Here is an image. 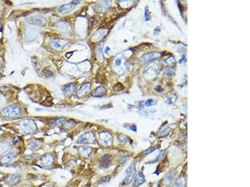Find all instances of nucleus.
Here are the masks:
<instances>
[{
	"label": "nucleus",
	"instance_id": "1",
	"mask_svg": "<svg viewBox=\"0 0 250 187\" xmlns=\"http://www.w3.org/2000/svg\"><path fill=\"white\" fill-rule=\"evenodd\" d=\"M19 132L24 134H31L37 130L36 124L31 120H23L18 124Z\"/></svg>",
	"mask_w": 250,
	"mask_h": 187
},
{
	"label": "nucleus",
	"instance_id": "2",
	"mask_svg": "<svg viewBox=\"0 0 250 187\" xmlns=\"http://www.w3.org/2000/svg\"><path fill=\"white\" fill-rule=\"evenodd\" d=\"M1 115L6 117H19L23 114V110L20 107L16 105H11L4 108L1 110Z\"/></svg>",
	"mask_w": 250,
	"mask_h": 187
},
{
	"label": "nucleus",
	"instance_id": "3",
	"mask_svg": "<svg viewBox=\"0 0 250 187\" xmlns=\"http://www.w3.org/2000/svg\"><path fill=\"white\" fill-rule=\"evenodd\" d=\"M96 141V137L93 132H88L85 133L80 137V138L78 140V143L79 144H93Z\"/></svg>",
	"mask_w": 250,
	"mask_h": 187
},
{
	"label": "nucleus",
	"instance_id": "4",
	"mask_svg": "<svg viewBox=\"0 0 250 187\" xmlns=\"http://www.w3.org/2000/svg\"><path fill=\"white\" fill-rule=\"evenodd\" d=\"M135 173H136L135 165L132 164L128 167V168L126 170V176L124 180V184L125 185L130 184L133 180V178H134Z\"/></svg>",
	"mask_w": 250,
	"mask_h": 187
},
{
	"label": "nucleus",
	"instance_id": "5",
	"mask_svg": "<svg viewBox=\"0 0 250 187\" xmlns=\"http://www.w3.org/2000/svg\"><path fill=\"white\" fill-rule=\"evenodd\" d=\"M19 180L20 177L18 174H12L6 178L5 183L9 186H13L17 184Z\"/></svg>",
	"mask_w": 250,
	"mask_h": 187
},
{
	"label": "nucleus",
	"instance_id": "6",
	"mask_svg": "<svg viewBox=\"0 0 250 187\" xmlns=\"http://www.w3.org/2000/svg\"><path fill=\"white\" fill-rule=\"evenodd\" d=\"M101 142L106 145H110L112 144V136L108 132H101L99 135Z\"/></svg>",
	"mask_w": 250,
	"mask_h": 187
},
{
	"label": "nucleus",
	"instance_id": "7",
	"mask_svg": "<svg viewBox=\"0 0 250 187\" xmlns=\"http://www.w3.org/2000/svg\"><path fill=\"white\" fill-rule=\"evenodd\" d=\"M53 161L54 160L53 156L49 154V153H47V154L43 155L40 159V163L44 166L51 165V164H53Z\"/></svg>",
	"mask_w": 250,
	"mask_h": 187
},
{
	"label": "nucleus",
	"instance_id": "8",
	"mask_svg": "<svg viewBox=\"0 0 250 187\" xmlns=\"http://www.w3.org/2000/svg\"><path fill=\"white\" fill-rule=\"evenodd\" d=\"M91 89V84L90 83H86V84H83L80 89L78 91L77 95L80 97H85V95L88 93L89 91Z\"/></svg>",
	"mask_w": 250,
	"mask_h": 187
},
{
	"label": "nucleus",
	"instance_id": "9",
	"mask_svg": "<svg viewBox=\"0 0 250 187\" xmlns=\"http://www.w3.org/2000/svg\"><path fill=\"white\" fill-rule=\"evenodd\" d=\"M76 4L74 2H72L71 3L67 4V5H65L63 6H61L58 11L61 13H68V12L72 11L75 7Z\"/></svg>",
	"mask_w": 250,
	"mask_h": 187
},
{
	"label": "nucleus",
	"instance_id": "10",
	"mask_svg": "<svg viewBox=\"0 0 250 187\" xmlns=\"http://www.w3.org/2000/svg\"><path fill=\"white\" fill-rule=\"evenodd\" d=\"M67 44V42L61 39H55L51 42L52 46L56 49H61Z\"/></svg>",
	"mask_w": 250,
	"mask_h": 187
},
{
	"label": "nucleus",
	"instance_id": "11",
	"mask_svg": "<svg viewBox=\"0 0 250 187\" xmlns=\"http://www.w3.org/2000/svg\"><path fill=\"white\" fill-rule=\"evenodd\" d=\"M15 157V154L13 153H8L6 154H5V155H3L2 157V158L1 159V164L5 165L7 164L8 163H10V162L14 159Z\"/></svg>",
	"mask_w": 250,
	"mask_h": 187
},
{
	"label": "nucleus",
	"instance_id": "12",
	"mask_svg": "<svg viewBox=\"0 0 250 187\" xmlns=\"http://www.w3.org/2000/svg\"><path fill=\"white\" fill-rule=\"evenodd\" d=\"M145 181V177L142 172H140L137 174V175L135 177L134 185L136 186H138L144 184Z\"/></svg>",
	"mask_w": 250,
	"mask_h": 187
},
{
	"label": "nucleus",
	"instance_id": "13",
	"mask_svg": "<svg viewBox=\"0 0 250 187\" xmlns=\"http://www.w3.org/2000/svg\"><path fill=\"white\" fill-rule=\"evenodd\" d=\"M75 88H76L75 84H73V83H70V84H68L64 86L63 89V90L65 94L69 95L74 92Z\"/></svg>",
	"mask_w": 250,
	"mask_h": 187
},
{
	"label": "nucleus",
	"instance_id": "14",
	"mask_svg": "<svg viewBox=\"0 0 250 187\" xmlns=\"http://www.w3.org/2000/svg\"><path fill=\"white\" fill-rule=\"evenodd\" d=\"M106 94V90L105 87H99L96 89L93 93V96L94 97H103Z\"/></svg>",
	"mask_w": 250,
	"mask_h": 187
},
{
	"label": "nucleus",
	"instance_id": "15",
	"mask_svg": "<svg viewBox=\"0 0 250 187\" xmlns=\"http://www.w3.org/2000/svg\"><path fill=\"white\" fill-rule=\"evenodd\" d=\"M160 56L159 53H149L147 54V55H146L144 57H143V62L144 63H147V62L151 61L153 59H155L156 58H158Z\"/></svg>",
	"mask_w": 250,
	"mask_h": 187
},
{
	"label": "nucleus",
	"instance_id": "16",
	"mask_svg": "<svg viewBox=\"0 0 250 187\" xmlns=\"http://www.w3.org/2000/svg\"><path fill=\"white\" fill-rule=\"evenodd\" d=\"M11 146L8 142L0 143V155L5 154L10 149Z\"/></svg>",
	"mask_w": 250,
	"mask_h": 187
},
{
	"label": "nucleus",
	"instance_id": "17",
	"mask_svg": "<svg viewBox=\"0 0 250 187\" xmlns=\"http://www.w3.org/2000/svg\"><path fill=\"white\" fill-rule=\"evenodd\" d=\"M78 151L80 153L86 157H90L91 153V148L88 147H81L79 148Z\"/></svg>",
	"mask_w": 250,
	"mask_h": 187
},
{
	"label": "nucleus",
	"instance_id": "18",
	"mask_svg": "<svg viewBox=\"0 0 250 187\" xmlns=\"http://www.w3.org/2000/svg\"><path fill=\"white\" fill-rule=\"evenodd\" d=\"M111 161V156L110 155H105L103 157L101 161V166L104 168H106L109 165Z\"/></svg>",
	"mask_w": 250,
	"mask_h": 187
},
{
	"label": "nucleus",
	"instance_id": "19",
	"mask_svg": "<svg viewBox=\"0 0 250 187\" xmlns=\"http://www.w3.org/2000/svg\"><path fill=\"white\" fill-rule=\"evenodd\" d=\"M173 180V175L172 173H169L164 178V181L162 182V184H163L165 186H168L169 184H171V183H172Z\"/></svg>",
	"mask_w": 250,
	"mask_h": 187
},
{
	"label": "nucleus",
	"instance_id": "20",
	"mask_svg": "<svg viewBox=\"0 0 250 187\" xmlns=\"http://www.w3.org/2000/svg\"><path fill=\"white\" fill-rule=\"evenodd\" d=\"M185 179L183 178H179L176 180V181L174 183V185L173 187H184L185 186Z\"/></svg>",
	"mask_w": 250,
	"mask_h": 187
},
{
	"label": "nucleus",
	"instance_id": "21",
	"mask_svg": "<svg viewBox=\"0 0 250 187\" xmlns=\"http://www.w3.org/2000/svg\"><path fill=\"white\" fill-rule=\"evenodd\" d=\"M74 126H75V122L74 121H73V120H69V121L65 123L64 128H66V129H69V128H72Z\"/></svg>",
	"mask_w": 250,
	"mask_h": 187
},
{
	"label": "nucleus",
	"instance_id": "22",
	"mask_svg": "<svg viewBox=\"0 0 250 187\" xmlns=\"http://www.w3.org/2000/svg\"><path fill=\"white\" fill-rule=\"evenodd\" d=\"M144 19L146 21L149 20V12L148 6H146L145 8V12H144Z\"/></svg>",
	"mask_w": 250,
	"mask_h": 187
},
{
	"label": "nucleus",
	"instance_id": "23",
	"mask_svg": "<svg viewBox=\"0 0 250 187\" xmlns=\"http://www.w3.org/2000/svg\"><path fill=\"white\" fill-rule=\"evenodd\" d=\"M65 118H60V119H57L56 120V121L55 122V124L56 125V126H58V125H59L61 123L65 121Z\"/></svg>",
	"mask_w": 250,
	"mask_h": 187
},
{
	"label": "nucleus",
	"instance_id": "24",
	"mask_svg": "<svg viewBox=\"0 0 250 187\" xmlns=\"http://www.w3.org/2000/svg\"><path fill=\"white\" fill-rule=\"evenodd\" d=\"M153 100L150 99H148V101L145 102V104L147 106H151L153 104Z\"/></svg>",
	"mask_w": 250,
	"mask_h": 187
},
{
	"label": "nucleus",
	"instance_id": "25",
	"mask_svg": "<svg viewBox=\"0 0 250 187\" xmlns=\"http://www.w3.org/2000/svg\"><path fill=\"white\" fill-rule=\"evenodd\" d=\"M155 149V148H149L148 150H147V151L144 152V153H145V154H148V153H151V152H153Z\"/></svg>",
	"mask_w": 250,
	"mask_h": 187
},
{
	"label": "nucleus",
	"instance_id": "26",
	"mask_svg": "<svg viewBox=\"0 0 250 187\" xmlns=\"http://www.w3.org/2000/svg\"><path fill=\"white\" fill-rule=\"evenodd\" d=\"M121 64V59H117L116 60V66H119Z\"/></svg>",
	"mask_w": 250,
	"mask_h": 187
},
{
	"label": "nucleus",
	"instance_id": "27",
	"mask_svg": "<svg viewBox=\"0 0 250 187\" xmlns=\"http://www.w3.org/2000/svg\"><path fill=\"white\" fill-rule=\"evenodd\" d=\"M109 50H110V48H106V51H105V52H107L108 51H109Z\"/></svg>",
	"mask_w": 250,
	"mask_h": 187
},
{
	"label": "nucleus",
	"instance_id": "28",
	"mask_svg": "<svg viewBox=\"0 0 250 187\" xmlns=\"http://www.w3.org/2000/svg\"><path fill=\"white\" fill-rule=\"evenodd\" d=\"M70 187H72V186H70Z\"/></svg>",
	"mask_w": 250,
	"mask_h": 187
}]
</instances>
